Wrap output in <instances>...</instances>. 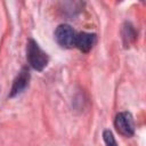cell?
Masks as SVG:
<instances>
[{
	"instance_id": "6da1fadb",
	"label": "cell",
	"mask_w": 146,
	"mask_h": 146,
	"mask_svg": "<svg viewBox=\"0 0 146 146\" xmlns=\"http://www.w3.org/2000/svg\"><path fill=\"white\" fill-rule=\"evenodd\" d=\"M26 58L31 67L36 71H42L49 62L48 55L40 48V46L33 40L30 39L26 46Z\"/></svg>"
},
{
	"instance_id": "7a4b0ae2",
	"label": "cell",
	"mask_w": 146,
	"mask_h": 146,
	"mask_svg": "<svg viewBox=\"0 0 146 146\" xmlns=\"http://www.w3.org/2000/svg\"><path fill=\"white\" fill-rule=\"evenodd\" d=\"M76 33L68 24H60L55 31V39L63 48H72L75 43Z\"/></svg>"
},
{
	"instance_id": "3957f363",
	"label": "cell",
	"mask_w": 146,
	"mask_h": 146,
	"mask_svg": "<svg viewBox=\"0 0 146 146\" xmlns=\"http://www.w3.org/2000/svg\"><path fill=\"white\" fill-rule=\"evenodd\" d=\"M114 125L122 136L131 137L135 133V121L129 112H120L115 116Z\"/></svg>"
},
{
	"instance_id": "277c9868",
	"label": "cell",
	"mask_w": 146,
	"mask_h": 146,
	"mask_svg": "<svg viewBox=\"0 0 146 146\" xmlns=\"http://www.w3.org/2000/svg\"><path fill=\"white\" fill-rule=\"evenodd\" d=\"M29 82H30V72L26 67H23L13 82V87H11L9 97H15V96L22 94L29 87Z\"/></svg>"
},
{
	"instance_id": "5b68a950",
	"label": "cell",
	"mask_w": 146,
	"mask_h": 146,
	"mask_svg": "<svg viewBox=\"0 0 146 146\" xmlns=\"http://www.w3.org/2000/svg\"><path fill=\"white\" fill-rule=\"evenodd\" d=\"M96 41H97V36L95 33H88V32L76 33L74 47H76L82 52H89L95 46Z\"/></svg>"
},
{
	"instance_id": "8992f818",
	"label": "cell",
	"mask_w": 146,
	"mask_h": 146,
	"mask_svg": "<svg viewBox=\"0 0 146 146\" xmlns=\"http://www.w3.org/2000/svg\"><path fill=\"white\" fill-rule=\"evenodd\" d=\"M122 35L125 44H130L136 40V31L130 23H125L122 30Z\"/></svg>"
},
{
	"instance_id": "52a82bcc",
	"label": "cell",
	"mask_w": 146,
	"mask_h": 146,
	"mask_svg": "<svg viewBox=\"0 0 146 146\" xmlns=\"http://www.w3.org/2000/svg\"><path fill=\"white\" fill-rule=\"evenodd\" d=\"M103 137H104V141H105V145L106 146H117L116 144V140L112 133L111 130H105L103 132Z\"/></svg>"
}]
</instances>
